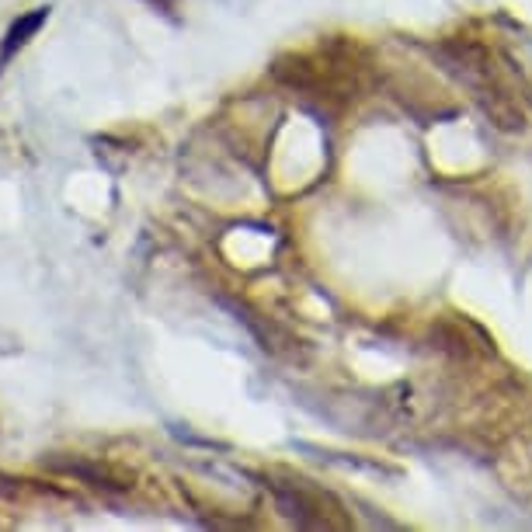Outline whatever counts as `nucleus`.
<instances>
[{"instance_id":"nucleus-1","label":"nucleus","mask_w":532,"mask_h":532,"mask_svg":"<svg viewBox=\"0 0 532 532\" xmlns=\"http://www.w3.org/2000/svg\"><path fill=\"white\" fill-rule=\"evenodd\" d=\"M46 7H35L32 14H21L18 21H14L11 28H7L4 35V46H0V67H7V60H11L14 53H18L21 46H25L28 39H32L35 32H39L42 25H46Z\"/></svg>"}]
</instances>
